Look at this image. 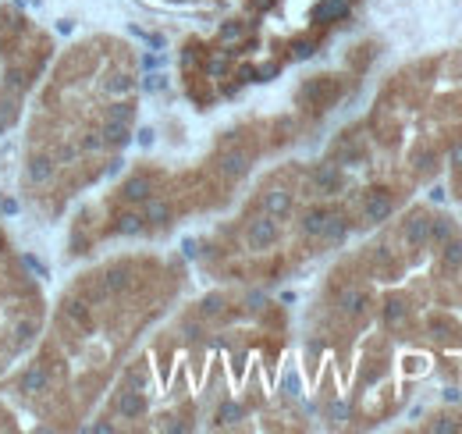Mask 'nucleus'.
Returning <instances> with one entry per match:
<instances>
[{
  "mask_svg": "<svg viewBox=\"0 0 462 434\" xmlns=\"http://www.w3.org/2000/svg\"><path fill=\"white\" fill-rule=\"evenodd\" d=\"M175 278L167 263L146 257H114L82 271L47 310L29 356L0 381L22 427H82L124 345L146 321H153Z\"/></svg>",
  "mask_w": 462,
  "mask_h": 434,
  "instance_id": "nucleus-1",
  "label": "nucleus"
},
{
  "mask_svg": "<svg viewBox=\"0 0 462 434\" xmlns=\"http://www.w3.org/2000/svg\"><path fill=\"white\" fill-rule=\"evenodd\" d=\"M135 93L132 57L111 36H89L50 61L18 147V193L32 217L57 221L72 199L121 171Z\"/></svg>",
  "mask_w": 462,
  "mask_h": 434,
  "instance_id": "nucleus-2",
  "label": "nucleus"
},
{
  "mask_svg": "<svg viewBox=\"0 0 462 434\" xmlns=\"http://www.w3.org/2000/svg\"><path fill=\"white\" fill-rule=\"evenodd\" d=\"M47 292L0 221V381L29 356L47 321Z\"/></svg>",
  "mask_w": 462,
  "mask_h": 434,
  "instance_id": "nucleus-3",
  "label": "nucleus"
},
{
  "mask_svg": "<svg viewBox=\"0 0 462 434\" xmlns=\"http://www.w3.org/2000/svg\"><path fill=\"white\" fill-rule=\"evenodd\" d=\"M54 61V39L14 4L0 8V135L22 114L29 93Z\"/></svg>",
  "mask_w": 462,
  "mask_h": 434,
  "instance_id": "nucleus-4",
  "label": "nucleus"
},
{
  "mask_svg": "<svg viewBox=\"0 0 462 434\" xmlns=\"http://www.w3.org/2000/svg\"><path fill=\"white\" fill-rule=\"evenodd\" d=\"M402 239H406V246H409V253L430 246V214H424V210L409 214V221L402 224Z\"/></svg>",
  "mask_w": 462,
  "mask_h": 434,
  "instance_id": "nucleus-5",
  "label": "nucleus"
},
{
  "mask_svg": "<svg viewBox=\"0 0 462 434\" xmlns=\"http://www.w3.org/2000/svg\"><path fill=\"white\" fill-rule=\"evenodd\" d=\"M381 321H384L388 332H402V327L409 324V303L402 296H388L381 303Z\"/></svg>",
  "mask_w": 462,
  "mask_h": 434,
  "instance_id": "nucleus-6",
  "label": "nucleus"
},
{
  "mask_svg": "<svg viewBox=\"0 0 462 434\" xmlns=\"http://www.w3.org/2000/svg\"><path fill=\"white\" fill-rule=\"evenodd\" d=\"M0 431H25L22 427V417H18V409L4 395V388H0Z\"/></svg>",
  "mask_w": 462,
  "mask_h": 434,
  "instance_id": "nucleus-7",
  "label": "nucleus"
},
{
  "mask_svg": "<svg viewBox=\"0 0 462 434\" xmlns=\"http://www.w3.org/2000/svg\"><path fill=\"white\" fill-rule=\"evenodd\" d=\"M441 263H445L448 267V271H459V267H462V239H445V242H441Z\"/></svg>",
  "mask_w": 462,
  "mask_h": 434,
  "instance_id": "nucleus-8",
  "label": "nucleus"
},
{
  "mask_svg": "<svg viewBox=\"0 0 462 434\" xmlns=\"http://www.w3.org/2000/svg\"><path fill=\"white\" fill-rule=\"evenodd\" d=\"M455 235V224H452V217H430V242H445V239H452Z\"/></svg>",
  "mask_w": 462,
  "mask_h": 434,
  "instance_id": "nucleus-9",
  "label": "nucleus"
},
{
  "mask_svg": "<svg viewBox=\"0 0 462 434\" xmlns=\"http://www.w3.org/2000/svg\"><path fill=\"white\" fill-rule=\"evenodd\" d=\"M412 168H416L419 178H430V175L437 171V157H434L430 150H419V153L412 157Z\"/></svg>",
  "mask_w": 462,
  "mask_h": 434,
  "instance_id": "nucleus-10",
  "label": "nucleus"
},
{
  "mask_svg": "<svg viewBox=\"0 0 462 434\" xmlns=\"http://www.w3.org/2000/svg\"><path fill=\"white\" fill-rule=\"evenodd\" d=\"M427 431H434V434H448V431H452V434H455V431H459V424H455V420H448V417H437Z\"/></svg>",
  "mask_w": 462,
  "mask_h": 434,
  "instance_id": "nucleus-11",
  "label": "nucleus"
},
{
  "mask_svg": "<svg viewBox=\"0 0 462 434\" xmlns=\"http://www.w3.org/2000/svg\"><path fill=\"white\" fill-rule=\"evenodd\" d=\"M448 164H452V168H462V139L448 147Z\"/></svg>",
  "mask_w": 462,
  "mask_h": 434,
  "instance_id": "nucleus-12",
  "label": "nucleus"
}]
</instances>
